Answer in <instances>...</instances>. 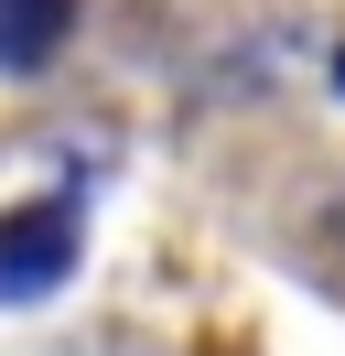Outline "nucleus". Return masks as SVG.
Here are the masks:
<instances>
[{"mask_svg":"<svg viewBox=\"0 0 345 356\" xmlns=\"http://www.w3.org/2000/svg\"><path fill=\"white\" fill-rule=\"evenodd\" d=\"M76 248H86V205L76 195H33L0 216V302H43V291L76 281Z\"/></svg>","mask_w":345,"mask_h":356,"instance_id":"nucleus-1","label":"nucleus"},{"mask_svg":"<svg viewBox=\"0 0 345 356\" xmlns=\"http://www.w3.org/2000/svg\"><path fill=\"white\" fill-rule=\"evenodd\" d=\"M335 76H345V54H335Z\"/></svg>","mask_w":345,"mask_h":356,"instance_id":"nucleus-3","label":"nucleus"},{"mask_svg":"<svg viewBox=\"0 0 345 356\" xmlns=\"http://www.w3.org/2000/svg\"><path fill=\"white\" fill-rule=\"evenodd\" d=\"M76 33V0H0V76H43Z\"/></svg>","mask_w":345,"mask_h":356,"instance_id":"nucleus-2","label":"nucleus"}]
</instances>
